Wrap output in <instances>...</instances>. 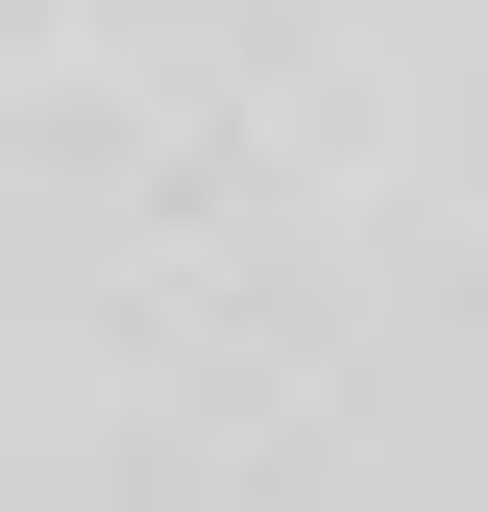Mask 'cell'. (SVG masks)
Here are the masks:
<instances>
[{"instance_id": "obj_1", "label": "cell", "mask_w": 488, "mask_h": 512, "mask_svg": "<svg viewBox=\"0 0 488 512\" xmlns=\"http://www.w3.org/2000/svg\"><path fill=\"white\" fill-rule=\"evenodd\" d=\"M0 512H488V0H0Z\"/></svg>"}]
</instances>
